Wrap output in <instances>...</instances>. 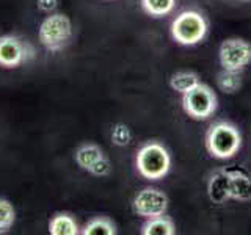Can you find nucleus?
Returning a JSON list of instances; mask_svg holds the SVG:
<instances>
[{
	"instance_id": "nucleus-1",
	"label": "nucleus",
	"mask_w": 251,
	"mask_h": 235,
	"mask_svg": "<svg viewBox=\"0 0 251 235\" xmlns=\"http://www.w3.org/2000/svg\"><path fill=\"white\" fill-rule=\"evenodd\" d=\"M204 144H206L209 155L214 159H232L242 147L240 130L227 121H217L210 124V127L207 129Z\"/></svg>"
},
{
	"instance_id": "nucleus-2",
	"label": "nucleus",
	"mask_w": 251,
	"mask_h": 235,
	"mask_svg": "<svg viewBox=\"0 0 251 235\" xmlns=\"http://www.w3.org/2000/svg\"><path fill=\"white\" fill-rule=\"evenodd\" d=\"M73 21L65 13H49L38 28V41L47 52L63 50L73 39Z\"/></svg>"
},
{
	"instance_id": "nucleus-3",
	"label": "nucleus",
	"mask_w": 251,
	"mask_h": 235,
	"mask_svg": "<svg viewBox=\"0 0 251 235\" xmlns=\"http://www.w3.org/2000/svg\"><path fill=\"white\" fill-rule=\"evenodd\" d=\"M138 174L146 180H160L170 172L171 155L159 141H148L135 155Z\"/></svg>"
},
{
	"instance_id": "nucleus-4",
	"label": "nucleus",
	"mask_w": 251,
	"mask_h": 235,
	"mask_svg": "<svg viewBox=\"0 0 251 235\" xmlns=\"http://www.w3.org/2000/svg\"><path fill=\"white\" fill-rule=\"evenodd\" d=\"M207 19L196 10H185L179 13L170 25L171 38L180 46L200 44L207 36Z\"/></svg>"
},
{
	"instance_id": "nucleus-5",
	"label": "nucleus",
	"mask_w": 251,
	"mask_h": 235,
	"mask_svg": "<svg viewBox=\"0 0 251 235\" xmlns=\"http://www.w3.org/2000/svg\"><path fill=\"white\" fill-rule=\"evenodd\" d=\"M36 57V50L28 39L14 33L0 36V68L18 69Z\"/></svg>"
},
{
	"instance_id": "nucleus-6",
	"label": "nucleus",
	"mask_w": 251,
	"mask_h": 235,
	"mask_svg": "<svg viewBox=\"0 0 251 235\" xmlns=\"http://www.w3.org/2000/svg\"><path fill=\"white\" fill-rule=\"evenodd\" d=\"M218 107V99L209 85L200 83L193 90L182 94V108L188 118L196 121L209 119Z\"/></svg>"
},
{
	"instance_id": "nucleus-7",
	"label": "nucleus",
	"mask_w": 251,
	"mask_h": 235,
	"mask_svg": "<svg viewBox=\"0 0 251 235\" xmlns=\"http://www.w3.org/2000/svg\"><path fill=\"white\" fill-rule=\"evenodd\" d=\"M218 61L223 69L242 70L251 63V44L242 38H227L220 44Z\"/></svg>"
},
{
	"instance_id": "nucleus-8",
	"label": "nucleus",
	"mask_w": 251,
	"mask_h": 235,
	"mask_svg": "<svg viewBox=\"0 0 251 235\" xmlns=\"http://www.w3.org/2000/svg\"><path fill=\"white\" fill-rule=\"evenodd\" d=\"M132 210L145 219L165 215L168 210V196L159 188L146 187L135 194L132 201Z\"/></svg>"
},
{
	"instance_id": "nucleus-9",
	"label": "nucleus",
	"mask_w": 251,
	"mask_h": 235,
	"mask_svg": "<svg viewBox=\"0 0 251 235\" xmlns=\"http://www.w3.org/2000/svg\"><path fill=\"white\" fill-rule=\"evenodd\" d=\"M207 198L212 204H226L231 199L229 194V171L227 168H218L210 172L207 179Z\"/></svg>"
},
{
	"instance_id": "nucleus-10",
	"label": "nucleus",
	"mask_w": 251,
	"mask_h": 235,
	"mask_svg": "<svg viewBox=\"0 0 251 235\" xmlns=\"http://www.w3.org/2000/svg\"><path fill=\"white\" fill-rule=\"evenodd\" d=\"M229 171V194L239 202L251 201V172L245 168H227Z\"/></svg>"
},
{
	"instance_id": "nucleus-11",
	"label": "nucleus",
	"mask_w": 251,
	"mask_h": 235,
	"mask_svg": "<svg viewBox=\"0 0 251 235\" xmlns=\"http://www.w3.org/2000/svg\"><path fill=\"white\" fill-rule=\"evenodd\" d=\"M50 235H78L82 227L78 226L77 219L73 213L68 212H57L53 213L47 224Z\"/></svg>"
},
{
	"instance_id": "nucleus-12",
	"label": "nucleus",
	"mask_w": 251,
	"mask_h": 235,
	"mask_svg": "<svg viewBox=\"0 0 251 235\" xmlns=\"http://www.w3.org/2000/svg\"><path fill=\"white\" fill-rule=\"evenodd\" d=\"M102 157H105L104 151H102V147L98 146L96 143H83L80 144L74 152V160L77 163V166L90 172L91 168L96 164Z\"/></svg>"
},
{
	"instance_id": "nucleus-13",
	"label": "nucleus",
	"mask_w": 251,
	"mask_h": 235,
	"mask_svg": "<svg viewBox=\"0 0 251 235\" xmlns=\"http://www.w3.org/2000/svg\"><path fill=\"white\" fill-rule=\"evenodd\" d=\"M140 232L143 235H175L176 226L170 216L160 215V216L146 219L143 226H141Z\"/></svg>"
},
{
	"instance_id": "nucleus-14",
	"label": "nucleus",
	"mask_w": 251,
	"mask_h": 235,
	"mask_svg": "<svg viewBox=\"0 0 251 235\" xmlns=\"http://www.w3.org/2000/svg\"><path fill=\"white\" fill-rule=\"evenodd\" d=\"M82 235H116L118 229L113 219L108 216H94L80 229Z\"/></svg>"
},
{
	"instance_id": "nucleus-15",
	"label": "nucleus",
	"mask_w": 251,
	"mask_h": 235,
	"mask_svg": "<svg viewBox=\"0 0 251 235\" xmlns=\"http://www.w3.org/2000/svg\"><path fill=\"white\" fill-rule=\"evenodd\" d=\"M200 77L198 74L192 72V70H179L175 72L170 78V86L173 91H176L179 94H184L187 91L193 90L196 85H200Z\"/></svg>"
},
{
	"instance_id": "nucleus-16",
	"label": "nucleus",
	"mask_w": 251,
	"mask_h": 235,
	"mask_svg": "<svg viewBox=\"0 0 251 235\" xmlns=\"http://www.w3.org/2000/svg\"><path fill=\"white\" fill-rule=\"evenodd\" d=\"M218 88L226 94H234L242 88V72L240 70L223 69L217 75Z\"/></svg>"
},
{
	"instance_id": "nucleus-17",
	"label": "nucleus",
	"mask_w": 251,
	"mask_h": 235,
	"mask_svg": "<svg viewBox=\"0 0 251 235\" xmlns=\"http://www.w3.org/2000/svg\"><path fill=\"white\" fill-rule=\"evenodd\" d=\"M177 0H140L141 10L151 18H163L173 13Z\"/></svg>"
},
{
	"instance_id": "nucleus-18",
	"label": "nucleus",
	"mask_w": 251,
	"mask_h": 235,
	"mask_svg": "<svg viewBox=\"0 0 251 235\" xmlns=\"http://www.w3.org/2000/svg\"><path fill=\"white\" fill-rule=\"evenodd\" d=\"M16 223V209L6 198H0V235L8 234Z\"/></svg>"
},
{
	"instance_id": "nucleus-19",
	"label": "nucleus",
	"mask_w": 251,
	"mask_h": 235,
	"mask_svg": "<svg viewBox=\"0 0 251 235\" xmlns=\"http://www.w3.org/2000/svg\"><path fill=\"white\" fill-rule=\"evenodd\" d=\"M110 138H112V143L116 146H120V147L127 146L132 141V132L129 129V125L124 122L113 124L112 132H110Z\"/></svg>"
},
{
	"instance_id": "nucleus-20",
	"label": "nucleus",
	"mask_w": 251,
	"mask_h": 235,
	"mask_svg": "<svg viewBox=\"0 0 251 235\" xmlns=\"http://www.w3.org/2000/svg\"><path fill=\"white\" fill-rule=\"evenodd\" d=\"M110 171H112V164H110V160L107 159V155H105V157H102V159L91 168L90 174L98 176V177H105V176L110 174Z\"/></svg>"
},
{
	"instance_id": "nucleus-21",
	"label": "nucleus",
	"mask_w": 251,
	"mask_h": 235,
	"mask_svg": "<svg viewBox=\"0 0 251 235\" xmlns=\"http://www.w3.org/2000/svg\"><path fill=\"white\" fill-rule=\"evenodd\" d=\"M60 0H36V6L38 10H41L43 13H53L58 8Z\"/></svg>"
}]
</instances>
